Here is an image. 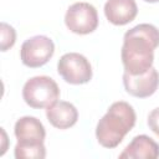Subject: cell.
Instances as JSON below:
<instances>
[{
    "instance_id": "cell-15",
    "label": "cell",
    "mask_w": 159,
    "mask_h": 159,
    "mask_svg": "<svg viewBox=\"0 0 159 159\" xmlns=\"http://www.w3.org/2000/svg\"><path fill=\"white\" fill-rule=\"evenodd\" d=\"M144 1H147V2H159V0H144Z\"/></svg>"
},
{
    "instance_id": "cell-8",
    "label": "cell",
    "mask_w": 159,
    "mask_h": 159,
    "mask_svg": "<svg viewBox=\"0 0 159 159\" xmlns=\"http://www.w3.org/2000/svg\"><path fill=\"white\" fill-rule=\"evenodd\" d=\"M14 133L17 143L21 144H41L46 137L43 124L40 122V119L31 116H25L17 119Z\"/></svg>"
},
{
    "instance_id": "cell-10",
    "label": "cell",
    "mask_w": 159,
    "mask_h": 159,
    "mask_svg": "<svg viewBox=\"0 0 159 159\" xmlns=\"http://www.w3.org/2000/svg\"><path fill=\"white\" fill-rule=\"evenodd\" d=\"M47 120L58 129H67L76 124L78 119L77 108L66 101H56L46 108Z\"/></svg>"
},
{
    "instance_id": "cell-2",
    "label": "cell",
    "mask_w": 159,
    "mask_h": 159,
    "mask_svg": "<svg viewBox=\"0 0 159 159\" xmlns=\"http://www.w3.org/2000/svg\"><path fill=\"white\" fill-rule=\"evenodd\" d=\"M135 120V112L129 103L123 101L112 103L97 123L96 138L98 143L104 148H116L122 143L125 134L133 129Z\"/></svg>"
},
{
    "instance_id": "cell-5",
    "label": "cell",
    "mask_w": 159,
    "mask_h": 159,
    "mask_svg": "<svg viewBox=\"0 0 159 159\" xmlns=\"http://www.w3.org/2000/svg\"><path fill=\"white\" fill-rule=\"evenodd\" d=\"M65 24L67 29L73 34H91L98 26L97 10L89 2H75L66 11Z\"/></svg>"
},
{
    "instance_id": "cell-7",
    "label": "cell",
    "mask_w": 159,
    "mask_h": 159,
    "mask_svg": "<svg viewBox=\"0 0 159 159\" xmlns=\"http://www.w3.org/2000/svg\"><path fill=\"white\" fill-rule=\"evenodd\" d=\"M123 84L125 91L137 98H147L155 93L159 86V72L150 67L142 75H130L124 71Z\"/></svg>"
},
{
    "instance_id": "cell-14",
    "label": "cell",
    "mask_w": 159,
    "mask_h": 159,
    "mask_svg": "<svg viewBox=\"0 0 159 159\" xmlns=\"http://www.w3.org/2000/svg\"><path fill=\"white\" fill-rule=\"evenodd\" d=\"M148 125L157 135H159V107L154 108L149 113V116H148Z\"/></svg>"
},
{
    "instance_id": "cell-9",
    "label": "cell",
    "mask_w": 159,
    "mask_h": 159,
    "mask_svg": "<svg viewBox=\"0 0 159 159\" xmlns=\"http://www.w3.org/2000/svg\"><path fill=\"white\" fill-rule=\"evenodd\" d=\"M138 14V6L134 0H107L104 4V15L107 20L117 26L132 22Z\"/></svg>"
},
{
    "instance_id": "cell-13",
    "label": "cell",
    "mask_w": 159,
    "mask_h": 159,
    "mask_svg": "<svg viewBox=\"0 0 159 159\" xmlns=\"http://www.w3.org/2000/svg\"><path fill=\"white\" fill-rule=\"evenodd\" d=\"M0 30H1L0 47H1V51L5 52V51H7L9 48H11L14 46V43L16 41V31L11 25H9L6 22H1Z\"/></svg>"
},
{
    "instance_id": "cell-6",
    "label": "cell",
    "mask_w": 159,
    "mask_h": 159,
    "mask_svg": "<svg viewBox=\"0 0 159 159\" xmlns=\"http://www.w3.org/2000/svg\"><path fill=\"white\" fill-rule=\"evenodd\" d=\"M58 75L71 84H83L92 78V66L89 61L78 52L65 53L57 62Z\"/></svg>"
},
{
    "instance_id": "cell-3",
    "label": "cell",
    "mask_w": 159,
    "mask_h": 159,
    "mask_svg": "<svg viewBox=\"0 0 159 159\" xmlns=\"http://www.w3.org/2000/svg\"><path fill=\"white\" fill-rule=\"evenodd\" d=\"M60 97L57 83L48 76H35L26 81L22 88V98L31 108H47Z\"/></svg>"
},
{
    "instance_id": "cell-4",
    "label": "cell",
    "mask_w": 159,
    "mask_h": 159,
    "mask_svg": "<svg viewBox=\"0 0 159 159\" xmlns=\"http://www.w3.org/2000/svg\"><path fill=\"white\" fill-rule=\"evenodd\" d=\"M55 53L53 41L45 35H36L21 45L20 58L30 68H37L46 65Z\"/></svg>"
},
{
    "instance_id": "cell-1",
    "label": "cell",
    "mask_w": 159,
    "mask_h": 159,
    "mask_svg": "<svg viewBox=\"0 0 159 159\" xmlns=\"http://www.w3.org/2000/svg\"><path fill=\"white\" fill-rule=\"evenodd\" d=\"M159 46V30L152 24H139L124 34L120 51L125 72L142 75L153 67L154 50Z\"/></svg>"
},
{
    "instance_id": "cell-12",
    "label": "cell",
    "mask_w": 159,
    "mask_h": 159,
    "mask_svg": "<svg viewBox=\"0 0 159 159\" xmlns=\"http://www.w3.org/2000/svg\"><path fill=\"white\" fill-rule=\"evenodd\" d=\"M16 159H43L46 157V148L41 144H21L17 143L14 150Z\"/></svg>"
},
{
    "instance_id": "cell-11",
    "label": "cell",
    "mask_w": 159,
    "mask_h": 159,
    "mask_svg": "<svg viewBox=\"0 0 159 159\" xmlns=\"http://www.w3.org/2000/svg\"><path fill=\"white\" fill-rule=\"evenodd\" d=\"M127 159H155L159 158V144L145 134L137 135L119 154Z\"/></svg>"
}]
</instances>
